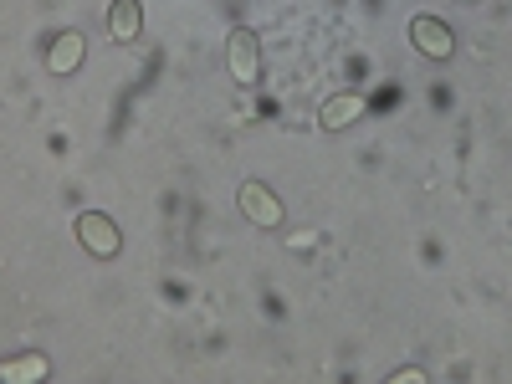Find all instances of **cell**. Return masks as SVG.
I'll use <instances>...</instances> for the list:
<instances>
[{"label": "cell", "mask_w": 512, "mask_h": 384, "mask_svg": "<svg viewBox=\"0 0 512 384\" xmlns=\"http://www.w3.org/2000/svg\"><path fill=\"white\" fill-rule=\"evenodd\" d=\"M395 384H425V369H400Z\"/></svg>", "instance_id": "cell-9"}, {"label": "cell", "mask_w": 512, "mask_h": 384, "mask_svg": "<svg viewBox=\"0 0 512 384\" xmlns=\"http://www.w3.org/2000/svg\"><path fill=\"white\" fill-rule=\"evenodd\" d=\"M226 67H231V77L241 82V88H251V82L262 77V41H256V31L236 26L226 36Z\"/></svg>", "instance_id": "cell-1"}, {"label": "cell", "mask_w": 512, "mask_h": 384, "mask_svg": "<svg viewBox=\"0 0 512 384\" xmlns=\"http://www.w3.org/2000/svg\"><path fill=\"white\" fill-rule=\"evenodd\" d=\"M410 47L420 52V57H451L456 52V36H451V26L446 21H436V16H415L410 21Z\"/></svg>", "instance_id": "cell-4"}, {"label": "cell", "mask_w": 512, "mask_h": 384, "mask_svg": "<svg viewBox=\"0 0 512 384\" xmlns=\"http://www.w3.org/2000/svg\"><path fill=\"white\" fill-rule=\"evenodd\" d=\"M82 57H88V41H82V31H62L52 47H47V67L52 77H72L82 67Z\"/></svg>", "instance_id": "cell-5"}, {"label": "cell", "mask_w": 512, "mask_h": 384, "mask_svg": "<svg viewBox=\"0 0 512 384\" xmlns=\"http://www.w3.org/2000/svg\"><path fill=\"white\" fill-rule=\"evenodd\" d=\"M77 241L88 246L93 256H103V262H108V256H118V246H123L118 226L103 216V210H82V216H77Z\"/></svg>", "instance_id": "cell-3"}, {"label": "cell", "mask_w": 512, "mask_h": 384, "mask_svg": "<svg viewBox=\"0 0 512 384\" xmlns=\"http://www.w3.org/2000/svg\"><path fill=\"white\" fill-rule=\"evenodd\" d=\"M364 108H369V98H359V93H338V98H328V103L318 108V123L333 134V128L359 123V118H364Z\"/></svg>", "instance_id": "cell-6"}, {"label": "cell", "mask_w": 512, "mask_h": 384, "mask_svg": "<svg viewBox=\"0 0 512 384\" xmlns=\"http://www.w3.org/2000/svg\"><path fill=\"white\" fill-rule=\"evenodd\" d=\"M47 359H41V354H21V359H6V364H0V379H6V384H36V379H47Z\"/></svg>", "instance_id": "cell-8"}, {"label": "cell", "mask_w": 512, "mask_h": 384, "mask_svg": "<svg viewBox=\"0 0 512 384\" xmlns=\"http://www.w3.org/2000/svg\"><path fill=\"white\" fill-rule=\"evenodd\" d=\"M144 31V6L139 0H113L108 6V36L113 41H134Z\"/></svg>", "instance_id": "cell-7"}, {"label": "cell", "mask_w": 512, "mask_h": 384, "mask_svg": "<svg viewBox=\"0 0 512 384\" xmlns=\"http://www.w3.org/2000/svg\"><path fill=\"white\" fill-rule=\"evenodd\" d=\"M236 205H241V216H246V221H256L262 231H277V226H282V200H277L267 185L246 180V185L236 190Z\"/></svg>", "instance_id": "cell-2"}]
</instances>
